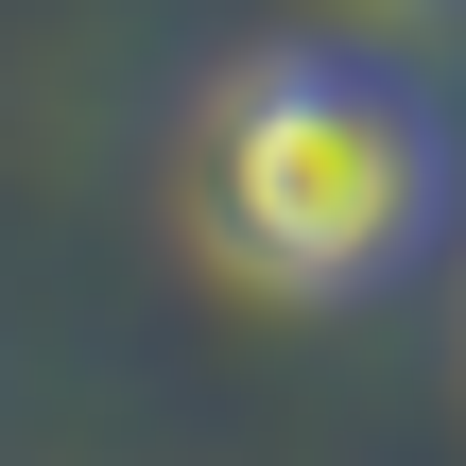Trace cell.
Here are the masks:
<instances>
[{
  "label": "cell",
  "mask_w": 466,
  "mask_h": 466,
  "mask_svg": "<svg viewBox=\"0 0 466 466\" xmlns=\"http://www.w3.org/2000/svg\"><path fill=\"white\" fill-rule=\"evenodd\" d=\"M432 225H450V104L415 69L277 35L190 104V242L242 294H294V311L380 294L432 259Z\"/></svg>",
  "instance_id": "cell-1"
}]
</instances>
